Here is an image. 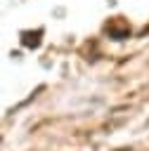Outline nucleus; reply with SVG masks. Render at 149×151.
<instances>
[{
	"label": "nucleus",
	"mask_w": 149,
	"mask_h": 151,
	"mask_svg": "<svg viewBox=\"0 0 149 151\" xmlns=\"http://www.w3.org/2000/svg\"><path fill=\"white\" fill-rule=\"evenodd\" d=\"M104 31H106L109 38H114V40H125V38H130V26H128V21H123L121 17L109 19V21L104 24Z\"/></svg>",
	"instance_id": "nucleus-1"
},
{
	"label": "nucleus",
	"mask_w": 149,
	"mask_h": 151,
	"mask_svg": "<svg viewBox=\"0 0 149 151\" xmlns=\"http://www.w3.org/2000/svg\"><path fill=\"white\" fill-rule=\"evenodd\" d=\"M43 42V28L38 31H21V45L28 50H38Z\"/></svg>",
	"instance_id": "nucleus-2"
}]
</instances>
